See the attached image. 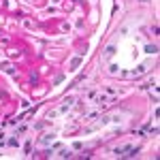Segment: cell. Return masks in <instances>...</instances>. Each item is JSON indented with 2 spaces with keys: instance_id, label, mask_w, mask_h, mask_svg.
Masks as SVG:
<instances>
[{
  "instance_id": "6da1fadb",
  "label": "cell",
  "mask_w": 160,
  "mask_h": 160,
  "mask_svg": "<svg viewBox=\"0 0 160 160\" xmlns=\"http://www.w3.org/2000/svg\"><path fill=\"white\" fill-rule=\"evenodd\" d=\"M113 53H115V47H113V45H109V47H107V58H109V56H113Z\"/></svg>"
},
{
  "instance_id": "7a4b0ae2",
  "label": "cell",
  "mask_w": 160,
  "mask_h": 160,
  "mask_svg": "<svg viewBox=\"0 0 160 160\" xmlns=\"http://www.w3.org/2000/svg\"><path fill=\"white\" fill-rule=\"evenodd\" d=\"M156 51H158V47H156V45H154V47H152V45H147V53H156Z\"/></svg>"
}]
</instances>
